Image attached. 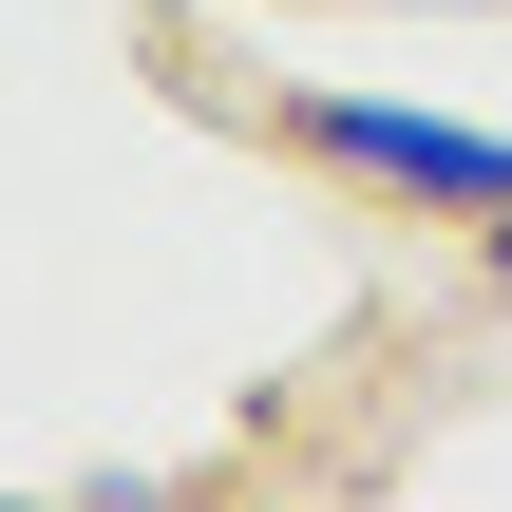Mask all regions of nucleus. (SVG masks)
<instances>
[{"label": "nucleus", "mask_w": 512, "mask_h": 512, "mask_svg": "<svg viewBox=\"0 0 512 512\" xmlns=\"http://www.w3.org/2000/svg\"><path fill=\"white\" fill-rule=\"evenodd\" d=\"M494 285H512V209H494Z\"/></svg>", "instance_id": "7ed1b4c3"}, {"label": "nucleus", "mask_w": 512, "mask_h": 512, "mask_svg": "<svg viewBox=\"0 0 512 512\" xmlns=\"http://www.w3.org/2000/svg\"><path fill=\"white\" fill-rule=\"evenodd\" d=\"M418 19H512V0H418Z\"/></svg>", "instance_id": "f03ea898"}, {"label": "nucleus", "mask_w": 512, "mask_h": 512, "mask_svg": "<svg viewBox=\"0 0 512 512\" xmlns=\"http://www.w3.org/2000/svg\"><path fill=\"white\" fill-rule=\"evenodd\" d=\"M266 133L323 152V171H361V190H399V209H456V228L512 209V133L418 114V95H342V76H304V95H266Z\"/></svg>", "instance_id": "f257e3e1"}]
</instances>
